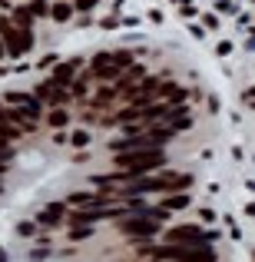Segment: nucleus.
Returning <instances> with one entry per match:
<instances>
[{
  "label": "nucleus",
  "mask_w": 255,
  "mask_h": 262,
  "mask_svg": "<svg viewBox=\"0 0 255 262\" xmlns=\"http://www.w3.org/2000/svg\"><path fill=\"white\" fill-rule=\"evenodd\" d=\"M17 232H20V236H30L33 226H30V223H20V226H17Z\"/></svg>",
  "instance_id": "obj_18"
},
{
  "label": "nucleus",
  "mask_w": 255,
  "mask_h": 262,
  "mask_svg": "<svg viewBox=\"0 0 255 262\" xmlns=\"http://www.w3.org/2000/svg\"><path fill=\"white\" fill-rule=\"evenodd\" d=\"M123 232H129V236H156V232H159V223H153V219H126V223H123Z\"/></svg>",
  "instance_id": "obj_3"
},
{
  "label": "nucleus",
  "mask_w": 255,
  "mask_h": 262,
  "mask_svg": "<svg viewBox=\"0 0 255 262\" xmlns=\"http://www.w3.org/2000/svg\"><path fill=\"white\" fill-rule=\"evenodd\" d=\"M4 259H7V256H4V249H0V262H4Z\"/></svg>",
  "instance_id": "obj_23"
},
{
  "label": "nucleus",
  "mask_w": 255,
  "mask_h": 262,
  "mask_svg": "<svg viewBox=\"0 0 255 262\" xmlns=\"http://www.w3.org/2000/svg\"><path fill=\"white\" fill-rule=\"evenodd\" d=\"M0 192H4V183H0Z\"/></svg>",
  "instance_id": "obj_24"
},
{
  "label": "nucleus",
  "mask_w": 255,
  "mask_h": 262,
  "mask_svg": "<svg viewBox=\"0 0 255 262\" xmlns=\"http://www.w3.org/2000/svg\"><path fill=\"white\" fill-rule=\"evenodd\" d=\"M86 140H89V136L83 133V129H80V133H73V143H77V146H83V143H86Z\"/></svg>",
  "instance_id": "obj_17"
},
{
  "label": "nucleus",
  "mask_w": 255,
  "mask_h": 262,
  "mask_svg": "<svg viewBox=\"0 0 255 262\" xmlns=\"http://www.w3.org/2000/svg\"><path fill=\"white\" fill-rule=\"evenodd\" d=\"M70 203L73 206H86V203H96V196H89V192H73Z\"/></svg>",
  "instance_id": "obj_12"
},
{
  "label": "nucleus",
  "mask_w": 255,
  "mask_h": 262,
  "mask_svg": "<svg viewBox=\"0 0 255 262\" xmlns=\"http://www.w3.org/2000/svg\"><path fill=\"white\" fill-rule=\"evenodd\" d=\"M86 236H89V226H80V229L70 232V239H77V243H80V239H86Z\"/></svg>",
  "instance_id": "obj_15"
},
{
  "label": "nucleus",
  "mask_w": 255,
  "mask_h": 262,
  "mask_svg": "<svg viewBox=\"0 0 255 262\" xmlns=\"http://www.w3.org/2000/svg\"><path fill=\"white\" fill-rule=\"evenodd\" d=\"M50 126H66V113L63 110H53L50 113Z\"/></svg>",
  "instance_id": "obj_13"
},
{
  "label": "nucleus",
  "mask_w": 255,
  "mask_h": 262,
  "mask_svg": "<svg viewBox=\"0 0 255 262\" xmlns=\"http://www.w3.org/2000/svg\"><path fill=\"white\" fill-rule=\"evenodd\" d=\"M192 186V176L189 173H172V176H166V179H159V189H172V192H186Z\"/></svg>",
  "instance_id": "obj_4"
},
{
  "label": "nucleus",
  "mask_w": 255,
  "mask_h": 262,
  "mask_svg": "<svg viewBox=\"0 0 255 262\" xmlns=\"http://www.w3.org/2000/svg\"><path fill=\"white\" fill-rule=\"evenodd\" d=\"M30 17H33V13H30V10H24V7H20V10L13 13V24H17L20 30H27V27H30Z\"/></svg>",
  "instance_id": "obj_10"
},
{
  "label": "nucleus",
  "mask_w": 255,
  "mask_h": 262,
  "mask_svg": "<svg viewBox=\"0 0 255 262\" xmlns=\"http://www.w3.org/2000/svg\"><path fill=\"white\" fill-rule=\"evenodd\" d=\"M27 10H30V13H43V17L50 13V10H47V4H43V0H33V4L27 7Z\"/></svg>",
  "instance_id": "obj_14"
},
{
  "label": "nucleus",
  "mask_w": 255,
  "mask_h": 262,
  "mask_svg": "<svg viewBox=\"0 0 255 262\" xmlns=\"http://www.w3.org/2000/svg\"><path fill=\"white\" fill-rule=\"evenodd\" d=\"M93 4H96V0H77V7H80V10H89Z\"/></svg>",
  "instance_id": "obj_20"
},
{
  "label": "nucleus",
  "mask_w": 255,
  "mask_h": 262,
  "mask_svg": "<svg viewBox=\"0 0 255 262\" xmlns=\"http://www.w3.org/2000/svg\"><path fill=\"white\" fill-rule=\"evenodd\" d=\"M60 219H63V203H50L43 212H40V223L43 226H57Z\"/></svg>",
  "instance_id": "obj_6"
},
{
  "label": "nucleus",
  "mask_w": 255,
  "mask_h": 262,
  "mask_svg": "<svg viewBox=\"0 0 255 262\" xmlns=\"http://www.w3.org/2000/svg\"><path fill=\"white\" fill-rule=\"evenodd\" d=\"M7 103H17V106H24L30 116L40 113V103L33 100V96H27V93H7Z\"/></svg>",
  "instance_id": "obj_5"
},
{
  "label": "nucleus",
  "mask_w": 255,
  "mask_h": 262,
  "mask_svg": "<svg viewBox=\"0 0 255 262\" xmlns=\"http://www.w3.org/2000/svg\"><path fill=\"white\" fill-rule=\"evenodd\" d=\"M186 206H189V196H186V192H179V196H169L166 203H163V209L172 212V209H186Z\"/></svg>",
  "instance_id": "obj_9"
},
{
  "label": "nucleus",
  "mask_w": 255,
  "mask_h": 262,
  "mask_svg": "<svg viewBox=\"0 0 255 262\" xmlns=\"http://www.w3.org/2000/svg\"><path fill=\"white\" fill-rule=\"evenodd\" d=\"M216 236V232H202L199 226H172L166 232V243L169 246H189V249H199L202 243H209V239Z\"/></svg>",
  "instance_id": "obj_2"
},
{
  "label": "nucleus",
  "mask_w": 255,
  "mask_h": 262,
  "mask_svg": "<svg viewBox=\"0 0 255 262\" xmlns=\"http://www.w3.org/2000/svg\"><path fill=\"white\" fill-rule=\"evenodd\" d=\"M4 169H7V163H0V173H4Z\"/></svg>",
  "instance_id": "obj_22"
},
{
  "label": "nucleus",
  "mask_w": 255,
  "mask_h": 262,
  "mask_svg": "<svg viewBox=\"0 0 255 262\" xmlns=\"http://www.w3.org/2000/svg\"><path fill=\"white\" fill-rule=\"evenodd\" d=\"M73 70H77V67L73 63H60L57 70H53V83H60V86H66L73 80Z\"/></svg>",
  "instance_id": "obj_7"
},
{
  "label": "nucleus",
  "mask_w": 255,
  "mask_h": 262,
  "mask_svg": "<svg viewBox=\"0 0 255 262\" xmlns=\"http://www.w3.org/2000/svg\"><path fill=\"white\" fill-rule=\"evenodd\" d=\"M20 129H13V126H7V123H0V136H7V140H10V136H17Z\"/></svg>",
  "instance_id": "obj_16"
},
{
  "label": "nucleus",
  "mask_w": 255,
  "mask_h": 262,
  "mask_svg": "<svg viewBox=\"0 0 255 262\" xmlns=\"http://www.w3.org/2000/svg\"><path fill=\"white\" fill-rule=\"evenodd\" d=\"M163 163H166L163 149H129V153H120V156H116V166L123 169V176L149 173V169L163 166Z\"/></svg>",
  "instance_id": "obj_1"
},
{
  "label": "nucleus",
  "mask_w": 255,
  "mask_h": 262,
  "mask_svg": "<svg viewBox=\"0 0 255 262\" xmlns=\"http://www.w3.org/2000/svg\"><path fill=\"white\" fill-rule=\"evenodd\" d=\"M4 53H7V50H4V43H0V57H4Z\"/></svg>",
  "instance_id": "obj_21"
},
{
  "label": "nucleus",
  "mask_w": 255,
  "mask_h": 262,
  "mask_svg": "<svg viewBox=\"0 0 255 262\" xmlns=\"http://www.w3.org/2000/svg\"><path fill=\"white\" fill-rule=\"evenodd\" d=\"M50 13H53V20H60V24H63V20H70V4H57Z\"/></svg>",
  "instance_id": "obj_11"
},
{
  "label": "nucleus",
  "mask_w": 255,
  "mask_h": 262,
  "mask_svg": "<svg viewBox=\"0 0 255 262\" xmlns=\"http://www.w3.org/2000/svg\"><path fill=\"white\" fill-rule=\"evenodd\" d=\"M113 77H116V67H106V70L100 73V80H113Z\"/></svg>",
  "instance_id": "obj_19"
},
{
  "label": "nucleus",
  "mask_w": 255,
  "mask_h": 262,
  "mask_svg": "<svg viewBox=\"0 0 255 262\" xmlns=\"http://www.w3.org/2000/svg\"><path fill=\"white\" fill-rule=\"evenodd\" d=\"M146 189H149V192L159 189V179H149V176H146V179H136L133 186H126V192H133V196H136V192H146Z\"/></svg>",
  "instance_id": "obj_8"
}]
</instances>
